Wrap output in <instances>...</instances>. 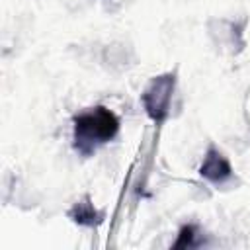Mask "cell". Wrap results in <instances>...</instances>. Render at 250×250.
<instances>
[{
  "instance_id": "4",
  "label": "cell",
  "mask_w": 250,
  "mask_h": 250,
  "mask_svg": "<svg viewBox=\"0 0 250 250\" xmlns=\"http://www.w3.org/2000/svg\"><path fill=\"white\" fill-rule=\"evenodd\" d=\"M66 217L80 225V227H98L104 223V211H100L94 203H92V197L90 195H84L82 199H78L68 211H66Z\"/></svg>"
},
{
  "instance_id": "1",
  "label": "cell",
  "mask_w": 250,
  "mask_h": 250,
  "mask_svg": "<svg viewBox=\"0 0 250 250\" xmlns=\"http://www.w3.org/2000/svg\"><path fill=\"white\" fill-rule=\"evenodd\" d=\"M121 129L119 117L105 105L88 107L72 117V146L88 158L107 143H111Z\"/></svg>"
},
{
  "instance_id": "2",
  "label": "cell",
  "mask_w": 250,
  "mask_h": 250,
  "mask_svg": "<svg viewBox=\"0 0 250 250\" xmlns=\"http://www.w3.org/2000/svg\"><path fill=\"white\" fill-rule=\"evenodd\" d=\"M174 90H176V72H164L154 76L141 94V104L145 107V113L156 125L168 119Z\"/></svg>"
},
{
  "instance_id": "5",
  "label": "cell",
  "mask_w": 250,
  "mask_h": 250,
  "mask_svg": "<svg viewBox=\"0 0 250 250\" xmlns=\"http://www.w3.org/2000/svg\"><path fill=\"white\" fill-rule=\"evenodd\" d=\"M203 244H205V240H203V234H201V230L197 229V225L188 223V225H184V227L180 229L178 238H176V242L172 244V248H199V246H203Z\"/></svg>"
},
{
  "instance_id": "3",
  "label": "cell",
  "mask_w": 250,
  "mask_h": 250,
  "mask_svg": "<svg viewBox=\"0 0 250 250\" xmlns=\"http://www.w3.org/2000/svg\"><path fill=\"white\" fill-rule=\"evenodd\" d=\"M197 172H199V176L203 180H207L215 188H225L234 180V170H232L230 160L215 145L207 146L203 162L199 164Z\"/></svg>"
}]
</instances>
